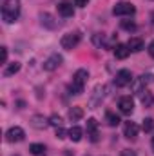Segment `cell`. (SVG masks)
I'll list each match as a JSON object with an SVG mask.
<instances>
[{"label": "cell", "instance_id": "obj_13", "mask_svg": "<svg viewBox=\"0 0 154 156\" xmlns=\"http://www.w3.org/2000/svg\"><path fill=\"white\" fill-rule=\"evenodd\" d=\"M31 125H33L35 129H40V131H42V129H45V127L51 125V123H49V120H45L42 115H35V116L31 118Z\"/></svg>", "mask_w": 154, "mask_h": 156}, {"label": "cell", "instance_id": "obj_16", "mask_svg": "<svg viewBox=\"0 0 154 156\" xmlns=\"http://www.w3.org/2000/svg\"><path fill=\"white\" fill-rule=\"evenodd\" d=\"M82 136H83L82 127L75 125V127H71V129H69V138H71L73 142H80V140H82Z\"/></svg>", "mask_w": 154, "mask_h": 156}, {"label": "cell", "instance_id": "obj_35", "mask_svg": "<svg viewBox=\"0 0 154 156\" xmlns=\"http://www.w3.org/2000/svg\"><path fill=\"white\" fill-rule=\"evenodd\" d=\"M13 156H18V154H13Z\"/></svg>", "mask_w": 154, "mask_h": 156}, {"label": "cell", "instance_id": "obj_28", "mask_svg": "<svg viewBox=\"0 0 154 156\" xmlns=\"http://www.w3.org/2000/svg\"><path fill=\"white\" fill-rule=\"evenodd\" d=\"M54 136H56L58 140H62V138H65V136H69V131H64L62 127H56V133H54Z\"/></svg>", "mask_w": 154, "mask_h": 156}, {"label": "cell", "instance_id": "obj_32", "mask_svg": "<svg viewBox=\"0 0 154 156\" xmlns=\"http://www.w3.org/2000/svg\"><path fill=\"white\" fill-rule=\"evenodd\" d=\"M149 55H151V56L154 58V40L151 42V44H149Z\"/></svg>", "mask_w": 154, "mask_h": 156}, {"label": "cell", "instance_id": "obj_1", "mask_svg": "<svg viewBox=\"0 0 154 156\" xmlns=\"http://www.w3.org/2000/svg\"><path fill=\"white\" fill-rule=\"evenodd\" d=\"M18 15H20V2L18 0H4V5H2L4 22H7V24L16 22Z\"/></svg>", "mask_w": 154, "mask_h": 156}, {"label": "cell", "instance_id": "obj_27", "mask_svg": "<svg viewBox=\"0 0 154 156\" xmlns=\"http://www.w3.org/2000/svg\"><path fill=\"white\" fill-rule=\"evenodd\" d=\"M49 123L54 125V127H60V125H62V118L58 116V115H53V116L49 118Z\"/></svg>", "mask_w": 154, "mask_h": 156}, {"label": "cell", "instance_id": "obj_6", "mask_svg": "<svg viewBox=\"0 0 154 156\" xmlns=\"http://www.w3.org/2000/svg\"><path fill=\"white\" fill-rule=\"evenodd\" d=\"M24 138H26V133H24V129L18 127V125L7 129V133H5V140L11 142V144H18V142H22Z\"/></svg>", "mask_w": 154, "mask_h": 156}, {"label": "cell", "instance_id": "obj_30", "mask_svg": "<svg viewBox=\"0 0 154 156\" xmlns=\"http://www.w3.org/2000/svg\"><path fill=\"white\" fill-rule=\"evenodd\" d=\"M0 53H2V64H5V60H7V47H2Z\"/></svg>", "mask_w": 154, "mask_h": 156}, {"label": "cell", "instance_id": "obj_31", "mask_svg": "<svg viewBox=\"0 0 154 156\" xmlns=\"http://www.w3.org/2000/svg\"><path fill=\"white\" fill-rule=\"evenodd\" d=\"M87 2H89V0H75V4H76L78 7H85V5H87Z\"/></svg>", "mask_w": 154, "mask_h": 156}, {"label": "cell", "instance_id": "obj_12", "mask_svg": "<svg viewBox=\"0 0 154 156\" xmlns=\"http://www.w3.org/2000/svg\"><path fill=\"white\" fill-rule=\"evenodd\" d=\"M129 55H131V49H129V45H127V44H116L114 56L118 58V60H125Z\"/></svg>", "mask_w": 154, "mask_h": 156}, {"label": "cell", "instance_id": "obj_23", "mask_svg": "<svg viewBox=\"0 0 154 156\" xmlns=\"http://www.w3.org/2000/svg\"><path fill=\"white\" fill-rule=\"evenodd\" d=\"M140 98H142L143 105H151V104H152V94H151L149 91H145V89L140 93Z\"/></svg>", "mask_w": 154, "mask_h": 156}, {"label": "cell", "instance_id": "obj_2", "mask_svg": "<svg viewBox=\"0 0 154 156\" xmlns=\"http://www.w3.org/2000/svg\"><path fill=\"white\" fill-rule=\"evenodd\" d=\"M87 78H89L87 69H78L76 73L73 75V82H71V85H69L71 94H82V93H83V85H85Z\"/></svg>", "mask_w": 154, "mask_h": 156}, {"label": "cell", "instance_id": "obj_9", "mask_svg": "<svg viewBox=\"0 0 154 156\" xmlns=\"http://www.w3.org/2000/svg\"><path fill=\"white\" fill-rule=\"evenodd\" d=\"M118 107H120V111L123 115H131L134 111V102H132L131 96H121L120 102H118Z\"/></svg>", "mask_w": 154, "mask_h": 156}, {"label": "cell", "instance_id": "obj_14", "mask_svg": "<svg viewBox=\"0 0 154 156\" xmlns=\"http://www.w3.org/2000/svg\"><path fill=\"white\" fill-rule=\"evenodd\" d=\"M58 13L62 15V16H73L75 15V9H73V4H69V2H62V4H58Z\"/></svg>", "mask_w": 154, "mask_h": 156}, {"label": "cell", "instance_id": "obj_29", "mask_svg": "<svg viewBox=\"0 0 154 156\" xmlns=\"http://www.w3.org/2000/svg\"><path fill=\"white\" fill-rule=\"evenodd\" d=\"M120 156H136V153H134L132 149H123V151H121V154H120Z\"/></svg>", "mask_w": 154, "mask_h": 156}, {"label": "cell", "instance_id": "obj_17", "mask_svg": "<svg viewBox=\"0 0 154 156\" xmlns=\"http://www.w3.org/2000/svg\"><path fill=\"white\" fill-rule=\"evenodd\" d=\"M29 153L35 156H44L45 154V145L44 144H31L29 145Z\"/></svg>", "mask_w": 154, "mask_h": 156}, {"label": "cell", "instance_id": "obj_20", "mask_svg": "<svg viewBox=\"0 0 154 156\" xmlns=\"http://www.w3.org/2000/svg\"><path fill=\"white\" fill-rule=\"evenodd\" d=\"M20 71V64L18 62H13V64H9L5 69H4V76H13V75H16Z\"/></svg>", "mask_w": 154, "mask_h": 156}, {"label": "cell", "instance_id": "obj_4", "mask_svg": "<svg viewBox=\"0 0 154 156\" xmlns=\"http://www.w3.org/2000/svg\"><path fill=\"white\" fill-rule=\"evenodd\" d=\"M113 13H114L116 16H131V15L136 13V7L131 2H118L113 7Z\"/></svg>", "mask_w": 154, "mask_h": 156}, {"label": "cell", "instance_id": "obj_15", "mask_svg": "<svg viewBox=\"0 0 154 156\" xmlns=\"http://www.w3.org/2000/svg\"><path fill=\"white\" fill-rule=\"evenodd\" d=\"M127 45H129V49L132 53H140L143 49V40L140 38V37H132V38L127 42Z\"/></svg>", "mask_w": 154, "mask_h": 156}, {"label": "cell", "instance_id": "obj_26", "mask_svg": "<svg viewBox=\"0 0 154 156\" xmlns=\"http://www.w3.org/2000/svg\"><path fill=\"white\" fill-rule=\"evenodd\" d=\"M121 27H123L125 31H134V29H136V24L131 22V20H121Z\"/></svg>", "mask_w": 154, "mask_h": 156}, {"label": "cell", "instance_id": "obj_33", "mask_svg": "<svg viewBox=\"0 0 154 156\" xmlns=\"http://www.w3.org/2000/svg\"><path fill=\"white\" fill-rule=\"evenodd\" d=\"M151 147H152V151H154V136H152V140H151Z\"/></svg>", "mask_w": 154, "mask_h": 156}, {"label": "cell", "instance_id": "obj_8", "mask_svg": "<svg viewBox=\"0 0 154 156\" xmlns=\"http://www.w3.org/2000/svg\"><path fill=\"white\" fill-rule=\"evenodd\" d=\"M62 62H64V58H62L58 53H54V55H51V56L44 62V69H45V71H54V69L60 67Z\"/></svg>", "mask_w": 154, "mask_h": 156}, {"label": "cell", "instance_id": "obj_7", "mask_svg": "<svg viewBox=\"0 0 154 156\" xmlns=\"http://www.w3.org/2000/svg\"><path fill=\"white\" fill-rule=\"evenodd\" d=\"M132 73L129 71V69H121V71H118L116 73V78H114V83L118 87H125V85H129V83H132Z\"/></svg>", "mask_w": 154, "mask_h": 156}, {"label": "cell", "instance_id": "obj_5", "mask_svg": "<svg viewBox=\"0 0 154 156\" xmlns=\"http://www.w3.org/2000/svg\"><path fill=\"white\" fill-rule=\"evenodd\" d=\"M103 96H105V87L103 85H96L93 89V94L89 96V109H96L102 104Z\"/></svg>", "mask_w": 154, "mask_h": 156}, {"label": "cell", "instance_id": "obj_21", "mask_svg": "<svg viewBox=\"0 0 154 156\" xmlns=\"http://www.w3.org/2000/svg\"><path fill=\"white\" fill-rule=\"evenodd\" d=\"M69 118H71L73 122L83 118V109H82V107H71V109H69Z\"/></svg>", "mask_w": 154, "mask_h": 156}, {"label": "cell", "instance_id": "obj_22", "mask_svg": "<svg viewBox=\"0 0 154 156\" xmlns=\"http://www.w3.org/2000/svg\"><path fill=\"white\" fill-rule=\"evenodd\" d=\"M131 85H132V91L140 94V93L143 91V85H145V82H143V78H136V80H132V83H131Z\"/></svg>", "mask_w": 154, "mask_h": 156}, {"label": "cell", "instance_id": "obj_25", "mask_svg": "<svg viewBox=\"0 0 154 156\" xmlns=\"http://www.w3.org/2000/svg\"><path fill=\"white\" fill-rule=\"evenodd\" d=\"M152 127H154V120H152V118H145V120H143L142 129H143L145 133H149V131H152Z\"/></svg>", "mask_w": 154, "mask_h": 156}, {"label": "cell", "instance_id": "obj_34", "mask_svg": "<svg viewBox=\"0 0 154 156\" xmlns=\"http://www.w3.org/2000/svg\"><path fill=\"white\" fill-rule=\"evenodd\" d=\"M152 24H154V13H152Z\"/></svg>", "mask_w": 154, "mask_h": 156}, {"label": "cell", "instance_id": "obj_10", "mask_svg": "<svg viewBox=\"0 0 154 156\" xmlns=\"http://www.w3.org/2000/svg\"><path fill=\"white\" fill-rule=\"evenodd\" d=\"M87 136L91 142H98L100 140V134H98V123L94 118H89L87 120Z\"/></svg>", "mask_w": 154, "mask_h": 156}, {"label": "cell", "instance_id": "obj_19", "mask_svg": "<svg viewBox=\"0 0 154 156\" xmlns=\"http://www.w3.org/2000/svg\"><path fill=\"white\" fill-rule=\"evenodd\" d=\"M105 122H107V125H111V127H116L118 123H120V116L113 113V111H107L105 113Z\"/></svg>", "mask_w": 154, "mask_h": 156}, {"label": "cell", "instance_id": "obj_18", "mask_svg": "<svg viewBox=\"0 0 154 156\" xmlns=\"http://www.w3.org/2000/svg\"><path fill=\"white\" fill-rule=\"evenodd\" d=\"M40 18H42V26H45V27H49V29H54V27H56V22H54V18H53L49 13H44Z\"/></svg>", "mask_w": 154, "mask_h": 156}, {"label": "cell", "instance_id": "obj_11", "mask_svg": "<svg viewBox=\"0 0 154 156\" xmlns=\"http://www.w3.org/2000/svg\"><path fill=\"white\" fill-rule=\"evenodd\" d=\"M138 125L134 123V122H125V125H123V136L127 138V140H134L136 136H138Z\"/></svg>", "mask_w": 154, "mask_h": 156}, {"label": "cell", "instance_id": "obj_24", "mask_svg": "<svg viewBox=\"0 0 154 156\" xmlns=\"http://www.w3.org/2000/svg\"><path fill=\"white\" fill-rule=\"evenodd\" d=\"M93 42H94V45H96V47H102V45H107V42H105V37H103V35H100V33L93 37Z\"/></svg>", "mask_w": 154, "mask_h": 156}, {"label": "cell", "instance_id": "obj_3", "mask_svg": "<svg viewBox=\"0 0 154 156\" xmlns=\"http://www.w3.org/2000/svg\"><path fill=\"white\" fill-rule=\"evenodd\" d=\"M80 40H82V33H80V31H73V33H67V35L62 37L60 45H62L64 49L71 51V49H75L78 44H80Z\"/></svg>", "mask_w": 154, "mask_h": 156}]
</instances>
